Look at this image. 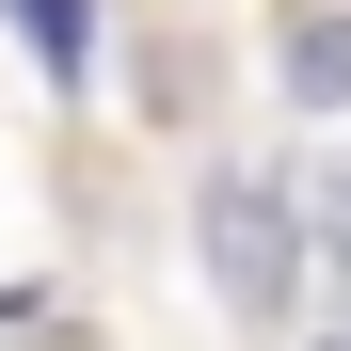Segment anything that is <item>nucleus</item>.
<instances>
[{
    "instance_id": "f03ea898",
    "label": "nucleus",
    "mask_w": 351,
    "mask_h": 351,
    "mask_svg": "<svg viewBox=\"0 0 351 351\" xmlns=\"http://www.w3.org/2000/svg\"><path fill=\"white\" fill-rule=\"evenodd\" d=\"M271 96L304 112V128L351 112V0H287V16H271Z\"/></svg>"
},
{
    "instance_id": "7ed1b4c3",
    "label": "nucleus",
    "mask_w": 351,
    "mask_h": 351,
    "mask_svg": "<svg viewBox=\"0 0 351 351\" xmlns=\"http://www.w3.org/2000/svg\"><path fill=\"white\" fill-rule=\"evenodd\" d=\"M16 16H32V64H48V80H80V32H96V0H16Z\"/></svg>"
},
{
    "instance_id": "f257e3e1",
    "label": "nucleus",
    "mask_w": 351,
    "mask_h": 351,
    "mask_svg": "<svg viewBox=\"0 0 351 351\" xmlns=\"http://www.w3.org/2000/svg\"><path fill=\"white\" fill-rule=\"evenodd\" d=\"M192 240H208V287H223L256 335L304 304V192H287L271 160H208V176H192Z\"/></svg>"
},
{
    "instance_id": "20e7f679",
    "label": "nucleus",
    "mask_w": 351,
    "mask_h": 351,
    "mask_svg": "<svg viewBox=\"0 0 351 351\" xmlns=\"http://www.w3.org/2000/svg\"><path fill=\"white\" fill-rule=\"evenodd\" d=\"M304 351H351V287H335V304H319V335H304Z\"/></svg>"
}]
</instances>
